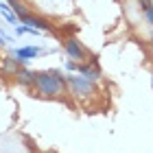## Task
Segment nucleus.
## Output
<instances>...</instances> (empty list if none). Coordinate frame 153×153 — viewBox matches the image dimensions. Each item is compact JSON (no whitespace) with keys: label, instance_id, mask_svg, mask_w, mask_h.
I'll return each instance as SVG.
<instances>
[{"label":"nucleus","instance_id":"7","mask_svg":"<svg viewBox=\"0 0 153 153\" xmlns=\"http://www.w3.org/2000/svg\"><path fill=\"white\" fill-rule=\"evenodd\" d=\"M44 53H46V51H44V48H39V46H20V48H16L11 55L22 61V66H29L31 59H37L39 55H44Z\"/></svg>","mask_w":153,"mask_h":153},{"label":"nucleus","instance_id":"3","mask_svg":"<svg viewBox=\"0 0 153 153\" xmlns=\"http://www.w3.org/2000/svg\"><path fill=\"white\" fill-rule=\"evenodd\" d=\"M61 48H64L66 57L72 59V61H76V64H85V61H90V59L94 57V55L83 46V42L76 37L74 33H72V35H66L64 39H61Z\"/></svg>","mask_w":153,"mask_h":153},{"label":"nucleus","instance_id":"8","mask_svg":"<svg viewBox=\"0 0 153 153\" xmlns=\"http://www.w3.org/2000/svg\"><path fill=\"white\" fill-rule=\"evenodd\" d=\"M13 81H16L20 88L31 90V92H33V88H35V83H37V70H31L29 66H24L22 70L18 72V76H16Z\"/></svg>","mask_w":153,"mask_h":153},{"label":"nucleus","instance_id":"11","mask_svg":"<svg viewBox=\"0 0 153 153\" xmlns=\"http://www.w3.org/2000/svg\"><path fill=\"white\" fill-rule=\"evenodd\" d=\"M147 46H149V55H151V59H153V29H151V35L147 39Z\"/></svg>","mask_w":153,"mask_h":153},{"label":"nucleus","instance_id":"14","mask_svg":"<svg viewBox=\"0 0 153 153\" xmlns=\"http://www.w3.org/2000/svg\"><path fill=\"white\" fill-rule=\"evenodd\" d=\"M46 153H55V151H46Z\"/></svg>","mask_w":153,"mask_h":153},{"label":"nucleus","instance_id":"10","mask_svg":"<svg viewBox=\"0 0 153 153\" xmlns=\"http://www.w3.org/2000/svg\"><path fill=\"white\" fill-rule=\"evenodd\" d=\"M66 70L68 72H76V70H79V64H76V61H72V59H66Z\"/></svg>","mask_w":153,"mask_h":153},{"label":"nucleus","instance_id":"6","mask_svg":"<svg viewBox=\"0 0 153 153\" xmlns=\"http://www.w3.org/2000/svg\"><path fill=\"white\" fill-rule=\"evenodd\" d=\"M22 61H20L18 57H13V55H7V57L0 59V74L2 76H11V79H16L18 72L22 70Z\"/></svg>","mask_w":153,"mask_h":153},{"label":"nucleus","instance_id":"1","mask_svg":"<svg viewBox=\"0 0 153 153\" xmlns=\"http://www.w3.org/2000/svg\"><path fill=\"white\" fill-rule=\"evenodd\" d=\"M33 94L39 99H64L68 94V81L66 74L51 68V70H39L37 72V83L33 88Z\"/></svg>","mask_w":153,"mask_h":153},{"label":"nucleus","instance_id":"2","mask_svg":"<svg viewBox=\"0 0 153 153\" xmlns=\"http://www.w3.org/2000/svg\"><path fill=\"white\" fill-rule=\"evenodd\" d=\"M66 81H68V94L72 96L76 103H85L90 99H94L99 94V85L94 81L85 79V76L76 74V72H70L66 74Z\"/></svg>","mask_w":153,"mask_h":153},{"label":"nucleus","instance_id":"5","mask_svg":"<svg viewBox=\"0 0 153 153\" xmlns=\"http://www.w3.org/2000/svg\"><path fill=\"white\" fill-rule=\"evenodd\" d=\"M76 74H81V76H85V79H90V81L99 83L103 79V70H101V66H99V59L92 57L90 61H85V64H79Z\"/></svg>","mask_w":153,"mask_h":153},{"label":"nucleus","instance_id":"9","mask_svg":"<svg viewBox=\"0 0 153 153\" xmlns=\"http://www.w3.org/2000/svg\"><path fill=\"white\" fill-rule=\"evenodd\" d=\"M0 13H2V18H4L7 22H9V24H16V22H20V20H18V16H16V13L11 11V7L7 4L4 0L0 2Z\"/></svg>","mask_w":153,"mask_h":153},{"label":"nucleus","instance_id":"12","mask_svg":"<svg viewBox=\"0 0 153 153\" xmlns=\"http://www.w3.org/2000/svg\"><path fill=\"white\" fill-rule=\"evenodd\" d=\"M4 44H7V42H4V37H2V35H0V48H2Z\"/></svg>","mask_w":153,"mask_h":153},{"label":"nucleus","instance_id":"15","mask_svg":"<svg viewBox=\"0 0 153 153\" xmlns=\"http://www.w3.org/2000/svg\"><path fill=\"white\" fill-rule=\"evenodd\" d=\"M0 55H2V53H0Z\"/></svg>","mask_w":153,"mask_h":153},{"label":"nucleus","instance_id":"13","mask_svg":"<svg viewBox=\"0 0 153 153\" xmlns=\"http://www.w3.org/2000/svg\"><path fill=\"white\" fill-rule=\"evenodd\" d=\"M151 90H153V72H151Z\"/></svg>","mask_w":153,"mask_h":153},{"label":"nucleus","instance_id":"4","mask_svg":"<svg viewBox=\"0 0 153 153\" xmlns=\"http://www.w3.org/2000/svg\"><path fill=\"white\" fill-rule=\"evenodd\" d=\"M18 20H20V24L31 26V29H35L39 33H51V31H55V24L51 22V20L44 18V16H39V13H33V11H29L26 16L18 18Z\"/></svg>","mask_w":153,"mask_h":153}]
</instances>
